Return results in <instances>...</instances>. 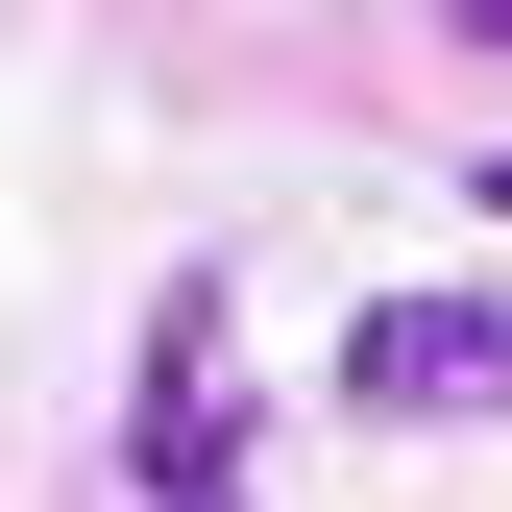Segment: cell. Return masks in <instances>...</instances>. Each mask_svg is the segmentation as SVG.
I'll return each mask as SVG.
<instances>
[{
    "label": "cell",
    "instance_id": "1",
    "mask_svg": "<svg viewBox=\"0 0 512 512\" xmlns=\"http://www.w3.org/2000/svg\"><path fill=\"white\" fill-rule=\"evenodd\" d=\"M342 391L366 415H512V293H391V317H366V342H342Z\"/></svg>",
    "mask_w": 512,
    "mask_h": 512
}]
</instances>
